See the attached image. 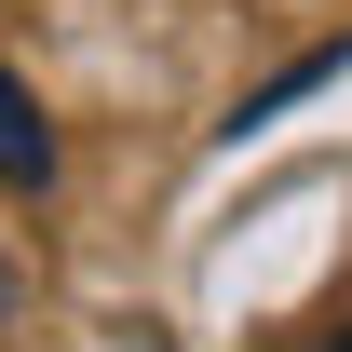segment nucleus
I'll return each instance as SVG.
<instances>
[{"instance_id":"obj_2","label":"nucleus","mask_w":352,"mask_h":352,"mask_svg":"<svg viewBox=\"0 0 352 352\" xmlns=\"http://www.w3.org/2000/svg\"><path fill=\"white\" fill-rule=\"evenodd\" d=\"M0 311H28V258H14V244H0Z\"/></svg>"},{"instance_id":"obj_1","label":"nucleus","mask_w":352,"mask_h":352,"mask_svg":"<svg viewBox=\"0 0 352 352\" xmlns=\"http://www.w3.org/2000/svg\"><path fill=\"white\" fill-rule=\"evenodd\" d=\"M0 190H54V122L14 68H0Z\"/></svg>"},{"instance_id":"obj_3","label":"nucleus","mask_w":352,"mask_h":352,"mask_svg":"<svg viewBox=\"0 0 352 352\" xmlns=\"http://www.w3.org/2000/svg\"><path fill=\"white\" fill-rule=\"evenodd\" d=\"M325 352H352V339H325Z\"/></svg>"}]
</instances>
